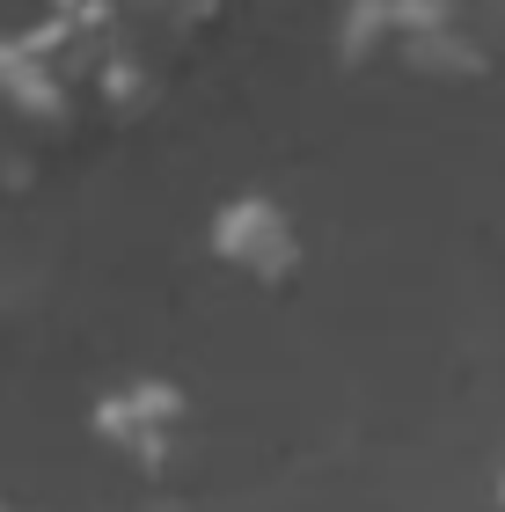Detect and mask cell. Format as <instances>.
<instances>
[{
	"label": "cell",
	"instance_id": "obj_1",
	"mask_svg": "<svg viewBox=\"0 0 505 512\" xmlns=\"http://www.w3.org/2000/svg\"><path fill=\"white\" fill-rule=\"evenodd\" d=\"M213 256L257 286H286L301 271V227L271 191H242L213 213Z\"/></svg>",
	"mask_w": 505,
	"mask_h": 512
},
{
	"label": "cell",
	"instance_id": "obj_2",
	"mask_svg": "<svg viewBox=\"0 0 505 512\" xmlns=\"http://www.w3.org/2000/svg\"><path fill=\"white\" fill-rule=\"evenodd\" d=\"M88 425H96V439L118 447L125 461L162 469V461L176 454L183 425H191V403H183V388H169V381H125V388H110L96 403Z\"/></svg>",
	"mask_w": 505,
	"mask_h": 512
}]
</instances>
